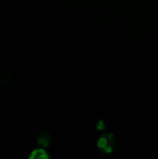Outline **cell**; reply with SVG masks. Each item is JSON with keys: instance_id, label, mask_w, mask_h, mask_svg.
<instances>
[{"instance_id": "obj_1", "label": "cell", "mask_w": 158, "mask_h": 159, "mask_svg": "<svg viewBox=\"0 0 158 159\" xmlns=\"http://www.w3.org/2000/svg\"><path fill=\"white\" fill-rule=\"evenodd\" d=\"M115 146V138L112 133L102 134L97 143V147L100 153L103 155H109L113 153Z\"/></svg>"}, {"instance_id": "obj_2", "label": "cell", "mask_w": 158, "mask_h": 159, "mask_svg": "<svg viewBox=\"0 0 158 159\" xmlns=\"http://www.w3.org/2000/svg\"><path fill=\"white\" fill-rule=\"evenodd\" d=\"M37 144L41 147H48L50 143H51V137L48 133L47 132H43L41 134H39V136L37 137Z\"/></svg>"}, {"instance_id": "obj_3", "label": "cell", "mask_w": 158, "mask_h": 159, "mask_svg": "<svg viewBox=\"0 0 158 159\" xmlns=\"http://www.w3.org/2000/svg\"><path fill=\"white\" fill-rule=\"evenodd\" d=\"M29 157L31 159H47L49 158L47 153L42 149V148H38V149H35L34 150L31 155L29 156Z\"/></svg>"}, {"instance_id": "obj_4", "label": "cell", "mask_w": 158, "mask_h": 159, "mask_svg": "<svg viewBox=\"0 0 158 159\" xmlns=\"http://www.w3.org/2000/svg\"><path fill=\"white\" fill-rule=\"evenodd\" d=\"M97 129L99 130H103L105 129V123L103 121H99L97 124Z\"/></svg>"}]
</instances>
